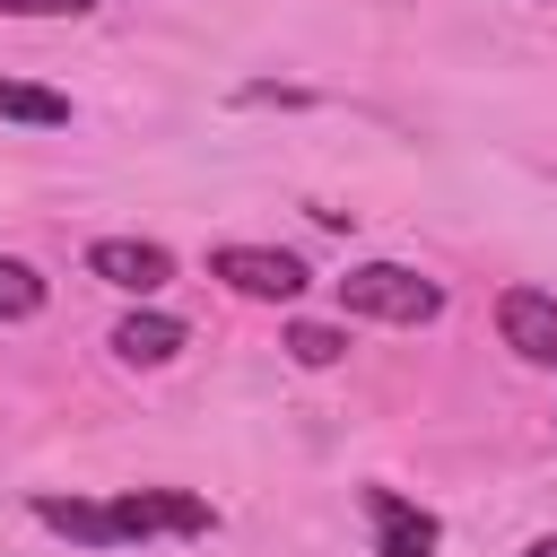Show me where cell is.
Segmentation results:
<instances>
[{
	"label": "cell",
	"mask_w": 557,
	"mask_h": 557,
	"mask_svg": "<svg viewBox=\"0 0 557 557\" xmlns=\"http://www.w3.org/2000/svg\"><path fill=\"white\" fill-rule=\"evenodd\" d=\"M35 313H44V278L0 252V322H35Z\"/></svg>",
	"instance_id": "obj_10"
},
{
	"label": "cell",
	"mask_w": 557,
	"mask_h": 557,
	"mask_svg": "<svg viewBox=\"0 0 557 557\" xmlns=\"http://www.w3.org/2000/svg\"><path fill=\"white\" fill-rule=\"evenodd\" d=\"M496 331L522 366H557V296L548 287H505L496 296Z\"/></svg>",
	"instance_id": "obj_3"
},
{
	"label": "cell",
	"mask_w": 557,
	"mask_h": 557,
	"mask_svg": "<svg viewBox=\"0 0 557 557\" xmlns=\"http://www.w3.org/2000/svg\"><path fill=\"white\" fill-rule=\"evenodd\" d=\"M548 9H557V0H548Z\"/></svg>",
	"instance_id": "obj_14"
},
{
	"label": "cell",
	"mask_w": 557,
	"mask_h": 557,
	"mask_svg": "<svg viewBox=\"0 0 557 557\" xmlns=\"http://www.w3.org/2000/svg\"><path fill=\"white\" fill-rule=\"evenodd\" d=\"M87 270H96L104 287L157 296V287L174 278V252H165V244H139V235H104V244H87Z\"/></svg>",
	"instance_id": "obj_5"
},
{
	"label": "cell",
	"mask_w": 557,
	"mask_h": 557,
	"mask_svg": "<svg viewBox=\"0 0 557 557\" xmlns=\"http://www.w3.org/2000/svg\"><path fill=\"white\" fill-rule=\"evenodd\" d=\"M339 305L348 313H374V322H435L444 313V287L418 278L409 261H357L339 278Z\"/></svg>",
	"instance_id": "obj_1"
},
{
	"label": "cell",
	"mask_w": 557,
	"mask_h": 557,
	"mask_svg": "<svg viewBox=\"0 0 557 557\" xmlns=\"http://www.w3.org/2000/svg\"><path fill=\"white\" fill-rule=\"evenodd\" d=\"M35 522H52V531H70V540H87V548H113V540H122L113 505H78V496H35Z\"/></svg>",
	"instance_id": "obj_8"
},
{
	"label": "cell",
	"mask_w": 557,
	"mask_h": 557,
	"mask_svg": "<svg viewBox=\"0 0 557 557\" xmlns=\"http://www.w3.org/2000/svg\"><path fill=\"white\" fill-rule=\"evenodd\" d=\"M113 522H122V540H148V531H209V505L183 496V487H131V496H113Z\"/></svg>",
	"instance_id": "obj_6"
},
{
	"label": "cell",
	"mask_w": 557,
	"mask_h": 557,
	"mask_svg": "<svg viewBox=\"0 0 557 557\" xmlns=\"http://www.w3.org/2000/svg\"><path fill=\"white\" fill-rule=\"evenodd\" d=\"M366 522H374V548H383V557H435V548H444V522H435L426 505L392 496V487H366Z\"/></svg>",
	"instance_id": "obj_4"
},
{
	"label": "cell",
	"mask_w": 557,
	"mask_h": 557,
	"mask_svg": "<svg viewBox=\"0 0 557 557\" xmlns=\"http://www.w3.org/2000/svg\"><path fill=\"white\" fill-rule=\"evenodd\" d=\"M209 278H226L235 296H261V305L305 296V261L278 252V244H218V252H209Z\"/></svg>",
	"instance_id": "obj_2"
},
{
	"label": "cell",
	"mask_w": 557,
	"mask_h": 557,
	"mask_svg": "<svg viewBox=\"0 0 557 557\" xmlns=\"http://www.w3.org/2000/svg\"><path fill=\"white\" fill-rule=\"evenodd\" d=\"M0 113H9V122H35V131H61V122H70V96L26 87V78H0Z\"/></svg>",
	"instance_id": "obj_9"
},
{
	"label": "cell",
	"mask_w": 557,
	"mask_h": 557,
	"mask_svg": "<svg viewBox=\"0 0 557 557\" xmlns=\"http://www.w3.org/2000/svg\"><path fill=\"white\" fill-rule=\"evenodd\" d=\"M96 0H0V17H87Z\"/></svg>",
	"instance_id": "obj_12"
},
{
	"label": "cell",
	"mask_w": 557,
	"mask_h": 557,
	"mask_svg": "<svg viewBox=\"0 0 557 557\" xmlns=\"http://www.w3.org/2000/svg\"><path fill=\"white\" fill-rule=\"evenodd\" d=\"M287 357H296V366H339V357H348V331H331V322H296V331H287Z\"/></svg>",
	"instance_id": "obj_11"
},
{
	"label": "cell",
	"mask_w": 557,
	"mask_h": 557,
	"mask_svg": "<svg viewBox=\"0 0 557 557\" xmlns=\"http://www.w3.org/2000/svg\"><path fill=\"white\" fill-rule=\"evenodd\" d=\"M113 357L122 366H174L183 357V322L174 313H122L113 322Z\"/></svg>",
	"instance_id": "obj_7"
},
{
	"label": "cell",
	"mask_w": 557,
	"mask_h": 557,
	"mask_svg": "<svg viewBox=\"0 0 557 557\" xmlns=\"http://www.w3.org/2000/svg\"><path fill=\"white\" fill-rule=\"evenodd\" d=\"M522 557H557V531H548V540H531V548H522Z\"/></svg>",
	"instance_id": "obj_13"
}]
</instances>
